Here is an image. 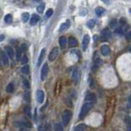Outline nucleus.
Listing matches in <instances>:
<instances>
[{"instance_id":"nucleus-1","label":"nucleus","mask_w":131,"mask_h":131,"mask_svg":"<svg viewBox=\"0 0 131 131\" xmlns=\"http://www.w3.org/2000/svg\"><path fill=\"white\" fill-rule=\"evenodd\" d=\"M93 107H94V103L93 102H89L84 103V104L82 106V107H81L80 115H79V118H80V120L84 119L85 116L88 114V112L91 110V109H92Z\"/></svg>"},{"instance_id":"nucleus-2","label":"nucleus","mask_w":131,"mask_h":131,"mask_svg":"<svg viewBox=\"0 0 131 131\" xmlns=\"http://www.w3.org/2000/svg\"><path fill=\"white\" fill-rule=\"evenodd\" d=\"M72 117V112L70 110H65L62 114V123L64 125H67Z\"/></svg>"},{"instance_id":"nucleus-3","label":"nucleus","mask_w":131,"mask_h":131,"mask_svg":"<svg viewBox=\"0 0 131 131\" xmlns=\"http://www.w3.org/2000/svg\"><path fill=\"white\" fill-rule=\"evenodd\" d=\"M14 124L16 125V126H20V127H27V128H32V124L31 122L27 118L24 117L22 118L21 120H19V121H17V122H14Z\"/></svg>"},{"instance_id":"nucleus-4","label":"nucleus","mask_w":131,"mask_h":131,"mask_svg":"<svg viewBox=\"0 0 131 131\" xmlns=\"http://www.w3.org/2000/svg\"><path fill=\"white\" fill-rule=\"evenodd\" d=\"M7 56H8V55L6 53V51L4 52L3 50H2V49H0V58H1L2 61H3V65H4L5 66H9V59Z\"/></svg>"},{"instance_id":"nucleus-5","label":"nucleus","mask_w":131,"mask_h":131,"mask_svg":"<svg viewBox=\"0 0 131 131\" xmlns=\"http://www.w3.org/2000/svg\"><path fill=\"white\" fill-rule=\"evenodd\" d=\"M48 63H44L42 69H41V73H40L41 80L42 81L45 80V79H46L48 75Z\"/></svg>"},{"instance_id":"nucleus-6","label":"nucleus","mask_w":131,"mask_h":131,"mask_svg":"<svg viewBox=\"0 0 131 131\" xmlns=\"http://www.w3.org/2000/svg\"><path fill=\"white\" fill-rule=\"evenodd\" d=\"M72 80L75 84H78L80 80V73L78 69H75L72 72Z\"/></svg>"},{"instance_id":"nucleus-7","label":"nucleus","mask_w":131,"mask_h":131,"mask_svg":"<svg viewBox=\"0 0 131 131\" xmlns=\"http://www.w3.org/2000/svg\"><path fill=\"white\" fill-rule=\"evenodd\" d=\"M58 53H59V48H53V50L51 51V53H49V56H48V59L49 61H54L55 59L57 58V56H58Z\"/></svg>"},{"instance_id":"nucleus-8","label":"nucleus","mask_w":131,"mask_h":131,"mask_svg":"<svg viewBox=\"0 0 131 131\" xmlns=\"http://www.w3.org/2000/svg\"><path fill=\"white\" fill-rule=\"evenodd\" d=\"M102 63H103V61L100 58V57H98V58H97L96 60H94V66H93V68H92L93 72H96V71L99 69V67L102 65Z\"/></svg>"},{"instance_id":"nucleus-9","label":"nucleus","mask_w":131,"mask_h":131,"mask_svg":"<svg viewBox=\"0 0 131 131\" xmlns=\"http://www.w3.org/2000/svg\"><path fill=\"white\" fill-rule=\"evenodd\" d=\"M111 31L110 30H109L108 28H106L104 29L102 31V35H101V39H102V41H106L107 40V39L110 38L111 36Z\"/></svg>"},{"instance_id":"nucleus-10","label":"nucleus","mask_w":131,"mask_h":131,"mask_svg":"<svg viewBox=\"0 0 131 131\" xmlns=\"http://www.w3.org/2000/svg\"><path fill=\"white\" fill-rule=\"evenodd\" d=\"M36 99L39 103H43L44 101V93L42 90H38L36 93Z\"/></svg>"},{"instance_id":"nucleus-11","label":"nucleus","mask_w":131,"mask_h":131,"mask_svg":"<svg viewBox=\"0 0 131 131\" xmlns=\"http://www.w3.org/2000/svg\"><path fill=\"white\" fill-rule=\"evenodd\" d=\"M89 40H90V37L88 35H84V39H83V43H82V48H83V50L85 51L88 48V45L89 43Z\"/></svg>"},{"instance_id":"nucleus-12","label":"nucleus","mask_w":131,"mask_h":131,"mask_svg":"<svg viewBox=\"0 0 131 131\" xmlns=\"http://www.w3.org/2000/svg\"><path fill=\"white\" fill-rule=\"evenodd\" d=\"M5 51H6V53H7V55H8V57H10V58L13 59L14 55H15L14 49H13L11 46H6L5 47Z\"/></svg>"},{"instance_id":"nucleus-13","label":"nucleus","mask_w":131,"mask_h":131,"mask_svg":"<svg viewBox=\"0 0 131 131\" xmlns=\"http://www.w3.org/2000/svg\"><path fill=\"white\" fill-rule=\"evenodd\" d=\"M101 53L103 56H108L111 53V49L107 45H102L101 48Z\"/></svg>"},{"instance_id":"nucleus-14","label":"nucleus","mask_w":131,"mask_h":131,"mask_svg":"<svg viewBox=\"0 0 131 131\" xmlns=\"http://www.w3.org/2000/svg\"><path fill=\"white\" fill-rule=\"evenodd\" d=\"M85 100H86L87 102H90L94 103V102H96L97 97L94 94H89L86 95V97H85Z\"/></svg>"},{"instance_id":"nucleus-15","label":"nucleus","mask_w":131,"mask_h":131,"mask_svg":"<svg viewBox=\"0 0 131 131\" xmlns=\"http://www.w3.org/2000/svg\"><path fill=\"white\" fill-rule=\"evenodd\" d=\"M39 20H40V17H39V15L33 14L32 17H31V19H30V23L31 25H35L38 22H39Z\"/></svg>"},{"instance_id":"nucleus-16","label":"nucleus","mask_w":131,"mask_h":131,"mask_svg":"<svg viewBox=\"0 0 131 131\" xmlns=\"http://www.w3.org/2000/svg\"><path fill=\"white\" fill-rule=\"evenodd\" d=\"M45 48H43L42 50L40 52V54H39V59H38V63H37V66H39L41 65V62L43 61V57H44V55H45Z\"/></svg>"},{"instance_id":"nucleus-17","label":"nucleus","mask_w":131,"mask_h":131,"mask_svg":"<svg viewBox=\"0 0 131 131\" xmlns=\"http://www.w3.org/2000/svg\"><path fill=\"white\" fill-rule=\"evenodd\" d=\"M70 25H71V22H70V21H67L66 22H65V23L61 24V27H60V29H59V31H60V32H62V31L66 30V29H68L69 27H70Z\"/></svg>"},{"instance_id":"nucleus-18","label":"nucleus","mask_w":131,"mask_h":131,"mask_svg":"<svg viewBox=\"0 0 131 131\" xmlns=\"http://www.w3.org/2000/svg\"><path fill=\"white\" fill-rule=\"evenodd\" d=\"M78 45V42L74 37H71L69 39V46L71 48H75Z\"/></svg>"},{"instance_id":"nucleus-19","label":"nucleus","mask_w":131,"mask_h":131,"mask_svg":"<svg viewBox=\"0 0 131 131\" xmlns=\"http://www.w3.org/2000/svg\"><path fill=\"white\" fill-rule=\"evenodd\" d=\"M106 12V10H105L103 7H97L96 10H95V12H96V14L98 16V17H102V16L104 14V12Z\"/></svg>"},{"instance_id":"nucleus-20","label":"nucleus","mask_w":131,"mask_h":131,"mask_svg":"<svg viewBox=\"0 0 131 131\" xmlns=\"http://www.w3.org/2000/svg\"><path fill=\"white\" fill-rule=\"evenodd\" d=\"M23 112L25 113L29 118H31V110L29 106H25V107L23 108Z\"/></svg>"},{"instance_id":"nucleus-21","label":"nucleus","mask_w":131,"mask_h":131,"mask_svg":"<svg viewBox=\"0 0 131 131\" xmlns=\"http://www.w3.org/2000/svg\"><path fill=\"white\" fill-rule=\"evenodd\" d=\"M66 38L65 36H61L59 38V44H60V46L61 48H64L66 46Z\"/></svg>"},{"instance_id":"nucleus-22","label":"nucleus","mask_w":131,"mask_h":131,"mask_svg":"<svg viewBox=\"0 0 131 131\" xmlns=\"http://www.w3.org/2000/svg\"><path fill=\"white\" fill-rule=\"evenodd\" d=\"M125 123L126 126L128 127V129L131 130V117L129 116H126L125 117Z\"/></svg>"},{"instance_id":"nucleus-23","label":"nucleus","mask_w":131,"mask_h":131,"mask_svg":"<svg viewBox=\"0 0 131 131\" xmlns=\"http://www.w3.org/2000/svg\"><path fill=\"white\" fill-rule=\"evenodd\" d=\"M87 130V126L84 124L78 125L75 127V131H84V130Z\"/></svg>"},{"instance_id":"nucleus-24","label":"nucleus","mask_w":131,"mask_h":131,"mask_svg":"<svg viewBox=\"0 0 131 131\" xmlns=\"http://www.w3.org/2000/svg\"><path fill=\"white\" fill-rule=\"evenodd\" d=\"M13 90H14V84H12V83H9L8 84H7V88H6V91H7V93H12Z\"/></svg>"},{"instance_id":"nucleus-25","label":"nucleus","mask_w":131,"mask_h":131,"mask_svg":"<svg viewBox=\"0 0 131 131\" xmlns=\"http://www.w3.org/2000/svg\"><path fill=\"white\" fill-rule=\"evenodd\" d=\"M23 52V50L21 49V48H18L17 49V52H16V55H17V61H20L21 57V53Z\"/></svg>"},{"instance_id":"nucleus-26","label":"nucleus","mask_w":131,"mask_h":131,"mask_svg":"<svg viewBox=\"0 0 131 131\" xmlns=\"http://www.w3.org/2000/svg\"><path fill=\"white\" fill-rule=\"evenodd\" d=\"M29 18H30V14L28 12L23 13L22 16H21V20H22V21L24 23H25L26 21H28Z\"/></svg>"},{"instance_id":"nucleus-27","label":"nucleus","mask_w":131,"mask_h":131,"mask_svg":"<svg viewBox=\"0 0 131 131\" xmlns=\"http://www.w3.org/2000/svg\"><path fill=\"white\" fill-rule=\"evenodd\" d=\"M21 72L23 73V74H29L30 72V66L28 65L25 64V66H23L22 68H21Z\"/></svg>"},{"instance_id":"nucleus-28","label":"nucleus","mask_w":131,"mask_h":131,"mask_svg":"<svg viewBox=\"0 0 131 131\" xmlns=\"http://www.w3.org/2000/svg\"><path fill=\"white\" fill-rule=\"evenodd\" d=\"M44 8H45V4H44V3H41L40 5L38 6V7H37V12H38L39 13H43Z\"/></svg>"},{"instance_id":"nucleus-29","label":"nucleus","mask_w":131,"mask_h":131,"mask_svg":"<svg viewBox=\"0 0 131 131\" xmlns=\"http://www.w3.org/2000/svg\"><path fill=\"white\" fill-rule=\"evenodd\" d=\"M4 21L6 23H11L12 21V16L11 14H7V16H5Z\"/></svg>"},{"instance_id":"nucleus-30","label":"nucleus","mask_w":131,"mask_h":131,"mask_svg":"<svg viewBox=\"0 0 131 131\" xmlns=\"http://www.w3.org/2000/svg\"><path fill=\"white\" fill-rule=\"evenodd\" d=\"M95 25V20H90L87 22V26L89 27V29H92L94 28Z\"/></svg>"},{"instance_id":"nucleus-31","label":"nucleus","mask_w":131,"mask_h":131,"mask_svg":"<svg viewBox=\"0 0 131 131\" xmlns=\"http://www.w3.org/2000/svg\"><path fill=\"white\" fill-rule=\"evenodd\" d=\"M89 86H90L91 89H94V79L92 78V76H89Z\"/></svg>"},{"instance_id":"nucleus-32","label":"nucleus","mask_w":131,"mask_h":131,"mask_svg":"<svg viewBox=\"0 0 131 131\" xmlns=\"http://www.w3.org/2000/svg\"><path fill=\"white\" fill-rule=\"evenodd\" d=\"M24 98L25 100L27 102H29L30 101V94L29 92H25V95H24Z\"/></svg>"},{"instance_id":"nucleus-33","label":"nucleus","mask_w":131,"mask_h":131,"mask_svg":"<svg viewBox=\"0 0 131 131\" xmlns=\"http://www.w3.org/2000/svg\"><path fill=\"white\" fill-rule=\"evenodd\" d=\"M54 130L56 131H61V130H63V128H62V126L61 125V124L57 123V124L54 125Z\"/></svg>"},{"instance_id":"nucleus-34","label":"nucleus","mask_w":131,"mask_h":131,"mask_svg":"<svg viewBox=\"0 0 131 131\" xmlns=\"http://www.w3.org/2000/svg\"><path fill=\"white\" fill-rule=\"evenodd\" d=\"M53 13V9H48V11L46 12V14H45V17L46 18H49Z\"/></svg>"},{"instance_id":"nucleus-35","label":"nucleus","mask_w":131,"mask_h":131,"mask_svg":"<svg viewBox=\"0 0 131 131\" xmlns=\"http://www.w3.org/2000/svg\"><path fill=\"white\" fill-rule=\"evenodd\" d=\"M116 26H117V21L116 20H112V21L110 22V27H112V28H116Z\"/></svg>"},{"instance_id":"nucleus-36","label":"nucleus","mask_w":131,"mask_h":131,"mask_svg":"<svg viewBox=\"0 0 131 131\" xmlns=\"http://www.w3.org/2000/svg\"><path fill=\"white\" fill-rule=\"evenodd\" d=\"M21 62V64H23V65H25L27 62H28V57H27L26 55H25V56L22 57Z\"/></svg>"},{"instance_id":"nucleus-37","label":"nucleus","mask_w":131,"mask_h":131,"mask_svg":"<svg viewBox=\"0 0 131 131\" xmlns=\"http://www.w3.org/2000/svg\"><path fill=\"white\" fill-rule=\"evenodd\" d=\"M23 84L24 86L25 87L26 89H30V82L27 80H23Z\"/></svg>"},{"instance_id":"nucleus-38","label":"nucleus","mask_w":131,"mask_h":131,"mask_svg":"<svg viewBox=\"0 0 131 131\" xmlns=\"http://www.w3.org/2000/svg\"><path fill=\"white\" fill-rule=\"evenodd\" d=\"M127 107H128V108H131V94H130V96L129 97L128 104H127Z\"/></svg>"},{"instance_id":"nucleus-39","label":"nucleus","mask_w":131,"mask_h":131,"mask_svg":"<svg viewBox=\"0 0 131 131\" xmlns=\"http://www.w3.org/2000/svg\"><path fill=\"white\" fill-rule=\"evenodd\" d=\"M125 23H126V21H125V18H121L120 20V24L121 25H124Z\"/></svg>"},{"instance_id":"nucleus-40","label":"nucleus","mask_w":131,"mask_h":131,"mask_svg":"<svg viewBox=\"0 0 131 131\" xmlns=\"http://www.w3.org/2000/svg\"><path fill=\"white\" fill-rule=\"evenodd\" d=\"M127 39H128L129 40H131V31L127 33Z\"/></svg>"},{"instance_id":"nucleus-41","label":"nucleus","mask_w":131,"mask_h":131,"mask_svg":"<svg viewBox=\"0 0 131 131\" xmlns=\"http://www.w3.org/2000/svg\"><path fill=\"white\" fill-rule=\"evenodd\" d=\"M5 39V36L3 35H0V42H2V41H3Z\"/></svg>"},{"instance_id":"nucleus-42","label":"nucleus","mask_w":131,"mask_h":131,"mask_svg":"<svg viewBox=\"0 0 131 131\" xmlns=\"http://www.w3.org/2000/svg\"><path fill=\"white\" fill-rule=\"evenodd\" d=\"M94 39H95V41H97V40H98V36H94Z\"/></svg>"},{"instance_id":"nucleus-43","label":"nucleus","mask_w":131,"mask_h":131,"mask_svg":"<svg viewBox=\"0 0 131 131\" xmlns=\"http://www.w3.org/2000/svg\"><path fill=\"white\" fill-rule=\"evenodd\" d=\"M102 1H104V2H105V3H107V1H106V0H102Z\"/></svg>"},{"instance_id":"nucleus-44","label":"nucleus","mask_w":131,"mask_h":131,"mask_svg":"<svg viewBox=\"0 0 131 131\" xmlns=\"http://www.w3.org/2000/svg\"><path fill=\"white\" fill-rule=\"evenodd\" d=\"M130 12L131 13V9H130Z\"/></svg>"},{"instance_id":"nucleus-45","label":"nucleus","mask_w":131,"mask_h":131,"mask_svg":"<svg viewBox=\"0 0 131 131\" xmlns=\"http://www.w3.org/2000/svg\"><path fill=\"white\" fill-rule=\"evenodd\" d=\"M34 1H38V0H34Z\"/></svg>"},{"instance_id":"nucleus-46","label":"nucleus","mask_w":131,"mask_h":131,"mask_svg":"<svg viewBox=\"0 0 131 131\" xmlns=\"http://www.w3.org/2000/svg\"><path fill=\"white\" fill-rule=\"evenodd\" d=\"M130 51H131V47H130Z\"/></svg>"}]
</instances>
